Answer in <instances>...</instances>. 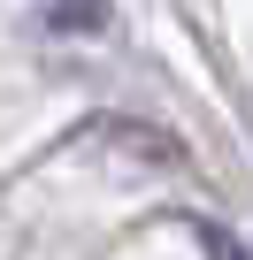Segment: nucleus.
<instances>
[{
	"label": "nucleus",
	"mask_w": 253,
	"mask_h": 260,
	"mask_svg": "<svg viewBox=\"0 0 253 260\" xmlns=\"http://www.w3.org/2000/svg\"><path fill=\"white\" fill-rule=\"evenodd\" d=\"M200 245H207V260H253V252H245L230 230H215V222H200Z\"/></svg>",
	"instance_id": "obj_1"
}]
</instances>
